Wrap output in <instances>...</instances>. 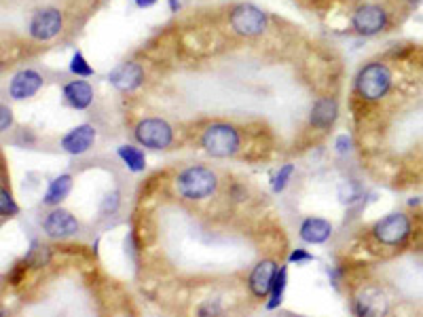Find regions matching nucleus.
Here are the masks:
<instances>
[{"label":"nucleus","instance_id":"obj_27","mask_svg":"<svg viewBox=\"0 0 423 317\" xmlns=\"http://www.w3.org/2000/svg\"><path fill=\"white\" fill-rule=\"evenodd\" d=\"M117 207H119V193L106 195V197H104V203H102V212H108V209H110V214H112Z\"/></svg>","mask_w":423,"mask_h":317},{"label":"nucleus","instance_id":"obj_22","mask_svg":"<svg viewBox=\"0 0 423 317\" xmlns=\"http://www.w3.org/2000/svg\"><path fill=\"white\" fill-rule=\"evenodd\" d=\"M0 214H3V218L20 214V207H17L11 191L7 189V184H3V189H0Z\"/></svg>","mask_w":423,"mask_h":317},{"label":"nucleus","instance_id":"obj_12","mask_svg":"<svg viewBox=\"0 0 423 317\" xmlns=\"http://www.w3.org/2000/svg\"><path fill=\"white\" fill-rule=\"evenodd\" d=\"M43 76L36 70H22L17 72L9 83V96L13 100H28L36 96L43 87Z\"/></svg>","mask_w":423,"mask_h":317},{"label":"nucleus","instance_id":"obj_6","mask_svg":"<svg viewBox=\"0 0 423 317\" xmlns=\"http://www.w3.org/2000/svg\"><path fill=\"white\" fill-rule=\"evenodd\" d=\"M231 28L242 36H258L267 28V15L254 5H237L231 11Z\"/></svg>","mask_w":423,"mask_h":317},{"label":"nucleus","instance_id":"obj_14","mask_svg":"<svg viewBox=\"0 0 423 317\" xmlns=\"http://www.w3.org/2000/svg\"><path fill=\"white\" fill-rule=\"evenodd\" d=\"M301 239L305 244H311V246H318V244H324L330 239L332 235V224L324 218H318V216H311V218H305L303 224H301Z\"/></svg>","mask_w":423,"mask_h":317},{"label":"nucleus","instance_id":"obj_29","mask_svg":"<svg viewBox=\"0 0 423 317\" xmlns=\"http://www.w3.org/2000/svg\"><path fill=\"white\" fill-rule=\"evenodd\" d=\"M336 150H339L341 154H345V152H349V150H351V140H349L345 133L336 138Z\"/></svg>","mask_w":423,"mask_h":317},{"label":"nucleus","instance_id":"obj_15","mask_svg":"<svg viewBox=\"0 0 423 317\" xmlns=\"http://www.w3.org/2000/svg\"><path fill=\"white\" fill-rule=\"evenodd\" d=\"M336 117H339V106H336V102H334L332 98H320V100L313 104V108H311L309 123H311V127L326 131V129H330V127L334 125Z\"/></svg>","mask_w":423,"mask_h":317},{"label":"nucleus","instance_id":"obj_31","mask_svg":"<svg viewBox=\"0 0 423 317\" xmlns=\"http://www.w3.org/2000/svg\"><path fill=\"white\" fill-rule=\"evenodd\" d=\"M168 3H170V11H178L180 9V3H178V0H168Z\"/></svg>","mask_w":423,"mask_h":317},{"label":"nucleus","instance_id":"obj_10","mask_svg":"<svg viewBox=\"0 0 423 317\" xmlns=\"http://www.w3.org/2000/svg\"><path fill=\"white\" fill-rule=\"evenodd\" d=\"M108 81L119 91H133L144 83V68L135 61H123L108 74Z\"/></svg>","mask_w":423,"mask_h":317},{"label":"nucleus","instance_id":"obj_28","mask_svg":"<svg viewBox=\"0 0 423 317\" xmlns=\"http://www.w3.org/2000/svg\"><path fill=\"white\" fill-rule=\"evenodd\" d=\"M290 263H297V265H301V263H309V260H313V256L309 254V252H305V250H295L292 254H290V258H288Z\"/></svg>","mask_w":423,"mask_h":317},{"label":"nucleus","instance_id":"obj_7","mask_svg":"<svg viewBox=\"0 0 423 317\" xmlns=\"http://www.w3.org/2000/svg\"><path fill=\"white\" fill-rule=\"evenodd\" d=\"M61 26H64L61 11L55 7H45V9H38L32 13L30 24H28V32L34 40L45 43V40L55 38L61 32Z\"/></svg>","mask_w":423,"mask_h":317},{"label":"nucleus","instance_id":"obj_9","mask_svg":"<svg viewBox=\"0 0 423 317\" xmlns=\"http://www.w3.org/2000/svg\"><path fill=\"white\" fill-rule=\"evenodd\" d=\"M43 230L51 239H66L79 233V220L66 209H53L43 220Z\"/></svg>","mask_w":423,"mask_h":317},{"label":"nucleus","instance_id":"obj_4","mask_svg":"<svg viewBox=\"0 0 423 317\" xmlns=\"http://www.w3.org/2000/svg\"><path fill=\"white\" fill-rule=\"evenodd\" d=\"M133 135L138 144L153 150H163L174 142V129L163 119H142L135 125Z\"/></svg>","mask_w":423,"mask_h":317},{"label":"nucleus","instance_id":"obj_23","mask_svg":"<svg viewBox=\"0 0 423 317\" xmlns=\"http://www.w3.org/2000/svg\"><path fill=\"white\" fill-rule=\"evenodd\" d=\"M295 165L292 163H286L284 168H279V172L275 174V178H273V182H271V191L273 193H281L286 186H288V182H290V178H292V174H295Z\"/></svg>","mask_w":423,"mask_h":317},{"label":"nucleus","instance_id":"obj_5","mask_svg":"<svg viewBox=\"0 0 423 317\" xmlns=\"http://www.w3.org/2000/svg\"><path fill=\"white\" fill-rule=\"evenodd\" d=\"M375 239L383 246H400L410 235V220L404 214H389L373 226Z\"/></svg>","mask_w":423,"mask_h":317},{"label":"nucleus","instance_id":"obj_1","mask_svg":"<svg viewBox=\"0 0 423 317\" xmlns=\"http://www.w3.org/2000/svg\"><path fill=\"white\" fill-rule=\"evenodd\" d=\"M216 186H218L216 174L203 165H191V168L182 170L176 178L178 195L188 201H199V199L212 197L216 193Z\"/></svg>","mask_w":423,"mask_h":317},{"label":"nucleus","instance_id":"obj_2","mask_svg":"<svg viewBox=\"0 0 423 317\" xmlns=\"http://www.w3.org/2000/svg\"><path fill=\"white\" fill-rule=\"evenodd\" d=\"M201 148L212 156H233L242 148L239 131L229 123H212L201 133Z\"/></svg>","mask_w":423,"mask_h":317},{"label":"nucleus","instance_id":"obj_11","mask_svg":"<svg viewBox=\"0 0 423 317\" xmlns=\"http://www.w3.org/2000/svg\"><path fill=\"white\" fill-rule=\"evenodd\" d=\"M96 135H98L96 127L89 125V123H85V125H79V127H75V129H70V131L61 138L59 146H61L64 152L79 156V154H85V152L94 146Z\"/></svg>","mask_w":423,"mask_h":317},{"label":"nucleus","instance_id":"obj_26","mask_svg":"<svg viewBox=\"0 0 423 317\" xmlns=\"http://www.w3.org/2000/svg\"><path fill=\"white\" fill-rule=\"evenodd\" d=\"M28 267H30V265H28L26 260H24L22 265H17V267H15L11 273H9V281H11L13 286H17V283H20V279L26 275V269H28Z\"/></svg>","mask_w":423,"mask_h":317},{"label":"nucleus","instance_id":"obj_13","mask_svg":"<svg viewBox=\"0 0 423 317\" xmlns=\"http://www.w3.org/2000/svg\"><path fill=\"white\" fill-rule=\"evenodd\" d=\"M275 273H277V265L273 260H260L250 277H248V288L250 292L256 296V298H267L271 294V288H273V279H275Z\"/></svg>","mask_w":423,"mask_h":317},{"label":"nucleus","instance_id":"obj_24","mask_svg":"<svg viewBox=\"0 0 423 317\" xmlns=\"http://www.w3.org/2000/svg\"><path fill=\"white\" fill-rule=\"evenodd\" d=\"M70 72H73L75 76H81V78H87L94 74V68L89 66V61L85 59V55L81 51H77L73 55V61H70Z\"/></svg>","mask_w":423,"mask_h":317},{"label":"nucleus","instance_id":"obj_30","mask_svg":"<svg viewBox=\"0 0 423 317\" xmlns=\"http://www.w3.org/2000/svg\"><path fill=\"white\" fill-rule=\"evenodd\" d=\"M138 9H149V7H155L157 0H133Z\"/></svg>","mask_w":423,"mask_h":317},{"label":"nucleus","instance_id":"obj_8","mask_svg":"<svg viewBox=\"0 0 423 317\" xmlns=\"http://www.w3.org/2000/svg\"><path fill=\"white\" fill-rule=\"evenodd\" d=\"M387 11L379 5H360L351 15V28L362 36H373L385 30Z\"/></svg>","mask_w":423,"mask_h":317},{"label":"nucleus","instance_id":"obj_17","mask_svg":"<svg viewBox=\"0 0 423 317\" xmlns=\"http://www.w3.org/2000/svg\"><path fill=\"white\" fill-rule=\"evenodd\" d=\"M387 311V300L381 290L366 288L356 300V313L360 315H381Z\"/></svg>","mask_w":423,"mask_h":317},{"label":"nucleus","instance_id":"obj_16","mask_svg":"<svg viewBox=\"0 0 423 317\" xmlns=\"http://www.w3.org/2000/svg\"><path fill=\"white\" fill-rule=\"evenodd\" d=\"M64 98L66 102L77 108V110H87L94 102V89L87 81H70L68 85H64Z\"/></svg>","mask_w":423,"mask_h":317},{"label":"nucleus","instance_id":"obj_18","mask_svg":"<svg viewBox=\"0 0 423 317\" xmlns=\"http://www.w3.org/2000/svg\"><path fill=\"white\" fill-rule=\"evenodd\" d=\"M70 191H73V176H70V174H61V176H57L55 180H51V184L47 186V193H45V197H43V203H45V205H59V203L68 197Z\"/></svg>","mask_w":423,"mask_h":317},{"label":"nucleus","instance_id":"obj_19","mask_svg":"<svg viewBox=\"0 0 423 317\" xmlns=\"http://www.w3.org/2000/svg\"><path fill=\"white\" fill-rule=\"evenodd\" d=\"M117 154H119L121 161L127 165V170H129V172L140 174V172H144V170H147V156H144V152L140 150L138 146L123 144V146H119V148H117Z\"/></svg>","mask_w":423,"mask_h":317},{"label":"nucleus","instance_id":"obj_25","mask_svg":"<svg viewBox=\"0 0 423 317\" xmlns=\"http://www.w3.org/2000/svg\"><path fill=\"white\" fill-rule=\"evenodd\" d=\"M11 123H13L11 108H9L7 104H3V106H0V129H3V131H9Z\"/></svg>","mask_w":423,"mask_h":317},{"label":"nucleus","instance_id":"obj_3","mask_svg":"<svg viewBox=\"0 0 423 317\" xmlns=\"http://www.w3.org/2000/svg\"><path fill=\"white\" fill-rule=\"evenodd\" d=\"M389 87H392V70L381 61L366 64L356 76V94L362 100L369 102L381 100L387 96Z\"/></svg>","mask_w":423,"mask_h":317},{"label":"nucleus","instance_id":"obj_20","mask_svg":"<svg viewBox=\"0 0 423 317\" xmlns=\"http://www.w3.org/2000/svg\"><path fill=\"white\" fill-rule=\"evenodd\" d=\"M286 281H288V269L281 267L277 269L275 273V279H273V288H271V294H269V302H267V309H277L284 300V290H286Z\"/></svg>","mask_w":423,"mask_h":317},{"label":"nucleus","instance_id":"obj_21","mask_svg":"<svg viewBox=\"0 0 423 317\" xmlns=\"http://www.w3.org/2000/svg\"><path fill=\"white\" fill-rule=\"evenodd\" d=\"M49 258H51V252H49V248L47 246H43V244H34L32 248H30V252L26 254V263L30 265V267H43V265H47L49 263Z\"/></svg>","mask_w":423,"mask_h":317}]
</instances>
